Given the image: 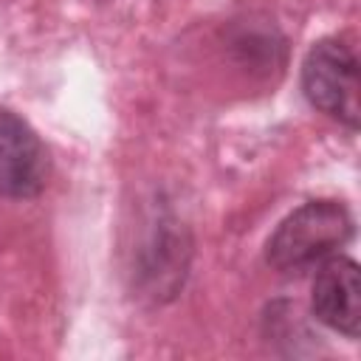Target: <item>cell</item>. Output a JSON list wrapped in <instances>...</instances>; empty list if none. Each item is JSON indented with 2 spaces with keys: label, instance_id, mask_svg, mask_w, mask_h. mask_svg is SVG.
<instances>
[{
  "label": "cell",
  "instance_id": "6da1fadb",
  "mask_svg": "<svg viewBox=\"0 0 361 361\" xmlns=\"http://www.w3.org/2000/svg\"><path fill=\"white\" fill-rule=\"evenodd\" d=\"M355 231L353 214L338 200H310L290 212L268 237L265 259L279 274H305L336 257Z\"/></svg>",
  "mask_w": 361,
  "mask_h": 361
},
{
  "label": "cell",
  "instance_id": "277c9868",
  "mask_svg": "<svg viewBox=\"0 0 361 361\" xmlns=\"http://www.w3.org/2000/svg\"><path fill=\"white\" fill-rule=\"evenodd\" d=\"M310 307H313V316L324 327H330L347 338H358V333H361L358 262L350 257H338V254L324 259L313 279Z\"/></svg>",
  "mask_w": 361,
  "mask_h": 361
},
{
  "label": "cell",
  "instance_id": "3957f363",
  "mask_svg": "<svg viewBox=\"0 0 361 361\" xmlns=\"http://www.w3.org/2000/svg\"><path fill=\"white\" fill-rule=\"evenodd\" d=\"M48 169V149L28 121L11 110H0V197H37L45 189Z\"/></svg>",
  "mask_w": 361,
  "mask_h": 361
},
{
  "label": "cell",
  "instance_id": "7a4b0ae2",
  "mask_svg": "<svg viewBox=\"0 0 361 361\" xmlns=\"http://www.w3.org/2000/svg\"><path fill=\"white\" fill-rule=\"evenodd\" d=\"M302 90L305 99L324 116L358 130L361 102H358V56L353 45L338 37L319 39L302 62Z\"/></svg>",
  "mask_w": 361,
  "mask_h": 361
}]
</instances>
